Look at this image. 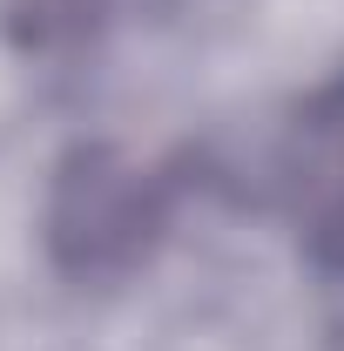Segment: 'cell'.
I'll list each match as a JSON object with an SVG mask.
<instances>
[{
    "label": "cell",
    "mask_w": 344,
    "mask_h": 351,
    "mask_svg": "<svg viewBox=\"0 0 344 351\" xmlns=\"http://www.w3.org/2000/svg\"><path fill=\"white\" fill-rule=\"evenodd\" d=\"M169 230V182L108 142H82L54 162L41 243L75 284H122L156 257Z\"/></svg>",
    "instance_id": "1"
},
{
    "label": "cell",
    "mask_w": 344,
    "mask_h": 351,
    "mask_svg": "<svg viewBox=\"0 0 344 351\" xmlns=\"http://www.w3.org/2000/svg\"><path fill=\"white\" fill-rule=\"evenodd\" d=\"M277 182H284V203L297 210V223L310 230V243L324 257H338L344 250V82H331L291 122L284 156H277Z\"/></svg>",
    "instance_id": "2"
}]
</instances>
